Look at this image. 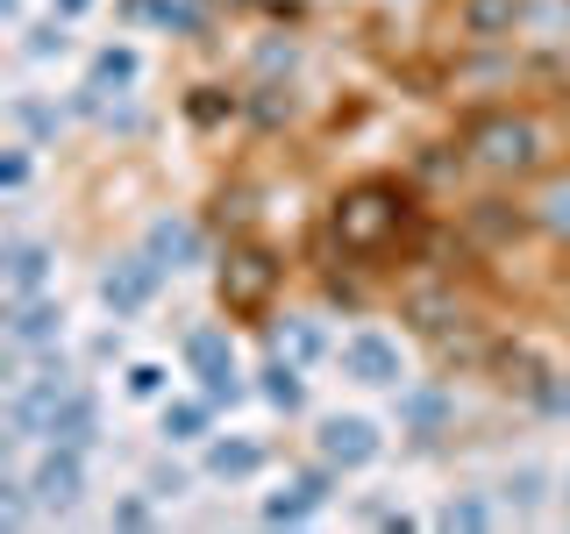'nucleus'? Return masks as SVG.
<instances>
[{"mask_svg":"<svg viewBox=\"0 0 570 534\" xmlns=\"http://www.w3.org/2000/svg\"><path fill=\"white\" fill-rule=\"evenodd\" d=\"M414 236H421V207L400 178H364V186H350L343 200L328 207V243L343 249L350 264H379Z\"/></svg>","mask_w":570,"mask_h":534,"instance_id":"f257e3e1","label":"nucleus"},{"mask_svg":"<svg viewBox=\"0 0 570 534\" xmlns=\"http://www.w3.org/2000/svg\"><path fill=\"white\" fill-rule=\"evenodd\" d=\"M463 150H471L485 171H499V178H528V171L549 165L542 121L513 115V107H492V115H471V121H463Z\"/></svg>","mask_w":570,"mask_h":534,"instance_id":"f03ea898","label":"nucleus"},{"mask_svg":"<svg viewBox=\"0 0 570 534\" xmlns=\"http://www.w3.org/2000/svg\"><path fill=\"white\" fill-rule=\"evenodd\" d=\"M278 278H285V264L264 243H228L222 271H214V293H222V307L236 320H257L278 299Z\"/></svg>","mask_w":570,"mask_h":534,"instance_id":"7ed1b4c3","label":"nucleus"},{"mask_svg":"<svg viewBox=\"0 0 570 534\" xmlns=\"http://www.w3.org/2000/svg\"><path fill=\"white\" fill-rule=\"evenodd\" d=\"M71 385L79 378H71L65 356H43L36 370H22L8 392V442H43V427H50V414H58V399Z\"/></svg>","mask_w":570,"mask_h":534,"instance_id":"20e7f679","label":"nucleus"},{"mask_svg":"<svg viewBox=\"0 0 570 534\" xmlns=\"http://www.w3.org/2000/svg\"><path fill=\"white\" fill-rule=\"evenodd\" d=\"M186 364H193V378L207 385L214 406L243 399V370H236V343H228V328H186Z\"/></svg>","mask_w":570,"mask_h":534,"instance_id":"39448f33","label":"nucleus"},{"mask_svg":"<svg viewBox=\"0 0 570 534\" xmlns=\"http://www.w3.org/2000/svg\"><path fill=\"white\" fill-rule=\"evenodd\" d=\"M29 492H36V513H71L86 492V449H65V442H43L29 471Z\"/></svg>","mask_w":570,"mask_h":534,"instance_id":"423d86ee","label":"nucleus"},{"mask_svg":"<svg viewBox=\"0 0 570 534\" xmlns=\"http://www.w3.org/2000/svg\"><path fill=\"white\" fill-rule=\"evenodd\" d=\"M157 285H165V264H157L150 249H136V257H121V264L100 271V307L115 320H129V314H142L157 299Z\"/></svg>","mask_w":570,"mask_h":534,"instance_id":"0eeeda50","label":"nucleus"},{"mask_svg":"<svg viewBox=\"0 0 570 534\" xmlns=\"http://www.w3.org/2000/svg\"><path fill=\"white\" fill-rule=\"evenodd\" d=\"M335 364H343V378H356V385H406V356H400V343H392V335H379V328L343 335Z\"/></svg>","mask_w":570,"mask_h":534,"instance_id":"6e6552de","label":"nucleus"},{"mask_svg":"<svg viewBox=\"0 0 570 534\" xmlns=\"http://www.w3.org/2000/svg\"><path fill=\"white\" fill-rule=\"evenodd\" d=\"M65 335V307L50 293H29V299H8V356L22 364V356L50 349Z\"/></svg>","mask_w":570,"mask_h":534,"instance_id":"1a4fd4ad","label":"nucleus"},{"mask_svg":"<svg viewBox=\"0 0 570 534\" xmlns=\"http://www.w3.org/2000/svg\"><path fill=\"white\" fill-rule=\"evenodd\" d=\"M385 449V435H379V421H364V414H335V421H321V456L335 463V471H371Z\"/></svg>","mask_w":570,"mask_h":534,"instance_id":"9d476101","label":"nucleus"},{"mask_svg":"<svg viewBox=\"0 0 570 534\" xmlns=\"http://www.w3.org/2000/svg\"><path fill=\"white\" fill-rule=\"evenodd\" d=\"M0 271H8V299H29V293H50V271H58V257H50V243L8 236V249H0Z\"/></svg>","mask_w":570,"mask_h":534,"instance_id":"9b49d317","label":"nucleus"},{"mask_svg":"<svg viewBox=\"0 0 570 534\" xmlns=\"http://www.w3.org/2000/svg\"><path fill=\"white\" fill-rule=\"evenodd\" d=\"M43 442H65V449H94L100 442V399L86 385H71L65 399H58V414H50L43 427Z\"/></svg>","mask_w":570,"mask_h":534,"instance_id":"f8f14e48","label":"nucleus"},{"mask_svg":"<svg viewBox=\"0 0 570 534\" xmlns=\"http://www.w3.org/2000/svg\"><path fill=\"white\" fill-rule=\"evenodd\" d=\"M485 364H492V378L507 385V392H521V399H542V385H549V364H542V356H534L528 343H499V349L485 356Z\"/></svg>","mask_w":570,"mask_h":534,"instance_id":"ddd939ff","label":"nucleus"},{"mask_svg":"<svg viewBox=\"0 0 570 534\" xmlns=\"http://www.w3.org/2000/svg\"><path fill=\"white\" fill-rule=\"evenodd\" d=\"M142 249H150L165 271H193V264H200V228L165 214V221H150V243H142Z\"/></svg>","mask_w":570,"mask_h":534,"instance_id":"4468645a","label":"nucleus"},{"mask_svg":"<svg viewBox=\"0 0 570 534\" xmlns=\"http://www.w3.org/2000/svg\"><path fill=\"white\" fill-rule=\"evenodd\" d=\"M463 36H478V43H492V36H513L521 29V0H463Z\"/></svg>","mask_w":570,"mask_h":534,"instance_id":"2eb2a0df","label":"nucleus"},{"mask_svg":"<svg viewBox=\"0 0 570 534\" xmlns=\"http://www.w3.org/2000/svg\"><path fill=\"white\" fill-rule=\"evenodd\" d=\"M406 320H414L421 335H450V320H463V314H456V293H442V285L406 293Z\"/></svg>","mask_w":570,"mask_h":534,"instance_id":"dca6fc26","label":"nucleus"},{"mask_svg":"<svg viewBox=\"0 0 570 534\" xmlns=\"http://www.w3.org/2000/svg\"><path fill=\"white\" fill-rule=\"evenodd\" d=\"M400 421L414 427V435H435V427L450 421V392H442V385H414V392H400Z\"/></svg>","mask_w":570,"mask_h":534,"instance_id":"f3484780","label":"nucleus"},{"mask_svg":"<svg viewBox=\"0 0 570 534\" xmlns=\"http://www.w3.org/2000/svg\"><path fill=\"white\" fill-rule=\"evenodd\" d=\"M207 471L214 477H257L264 471V442H249V435L214 442V449H207Z\"/></svg>","mask_w":570,"mask_h":534,"instance_id":"a211bd4d","label":"nucleus"},{"mask_svg":"<svg viewBox=\"0 0 570 534\" xmlns=\"http://www.w3.org/2000/svg\"><path fill=\"white\" fill-rule=\"evenodd\" d=\"M8 121H14L29 142H58V129H65V115H58L50 100H36V93H14V100H8Z\"/></svg>","mask_w":570,"mask_h":534,"instance_id":"6ab92c4d","label":"nucleus"},{"mask_svg":"<svg viewBox=\"0 0 570 534\" xmlns=\"http://www.w3.org/2000/svg\"><path fill=\"white\" fill-rule=\"evenodd\" d=\"M264 399L278 406V414H299V406H307V385H299V364L293 356H272V364H264Z\"/></svg>","mask_w":570,"mask_h":534,"instance_id":"aec40b11","label":"nucleus"},{"mask_svg":"<svg viewBox=\"0 0 570 534\" xmlns=\"http://www.w3.org/2000/svg\"><path fill=\"white\" fill-rule=\"evenodd\" d=\"M278 349L293 356V364H314V356H328V335H321L307 314H285L278 320Z\"/></svg>","mask_w":570,"mask_h":534,"instance_id":"412c9836","label":"nucleus"},{"mask_svg":"<svg viewBox=\"0 0 570 534\" xmlns=\"http://www.w3.org/2000/svg\"><path fill=\"white\" fill-rule=\"evenodd\" d=\"M65 50H71V22H65V14H50V22L22 29V58H29V65H50V58H65Z\"/></svg>","mask_w":570,"mask_h":534,"instance_id":"4be33fe9","label":"nucleus"},{"mask_svg":"<svg viewBox=\"0 0 570 534\" xmlns=\"http://www.w3.org/2000/svg\"><path fill=\"white\" fill-rule=\"evenodd\" d=\"M165 442H207V399H165Z\"/></svg>","mask_w":570,"mask_h":534,"instance_id":"5701e85b","label":"nucleus"},{"mask_svg":"<svg viewBox=\"0 0 570 534\" xmlns=\"http://www.w3.org/2000/svg\"><path fill=\"white\" fill-rule=\"evenodd\" d=\"M521 228H528V214H507V200L471 207V236H485V243H507V236H521Z\"/></svg>","mask_w":570,"mask_h":534,"instance_id":"b1692460","label":"nucleus"},{"mask_svg":"<svg viewBox=\"0 0 570 534\" xmlns=\"http://www.w3.org/2000/svg\"><path fill=\"white\" fill-rule=\"evenodd\" d=\"M314 506H321V498H314V492H307V485H299V477H293V492L264 498V521H272V527H299V521H307Z\"/></svg>","mask_w":570,"mask_h":534,"instance_id":"393cba45","label":"nucleus"},{"mask_svg":"<svg viewBox=\"0 0 570 534\" xmlns=\"http://www.w3.org/2000/svg\"><path fill=\"white\" fill-rule=\"evenodd\" d=\"M136 71H142V58H136L129 43H107L100 58H94V79L100 86H136Z\"/></svg>","mask_w":570,"mask_h":534,"instance_id":"a878e982","label":"nucleus"},{"mask_svg":"<svg viewBox=\"0 0 570 534\" xmlns=\"http://www.w3.org/2000/svg\"><path fill=\"white\" fill-rule=\"evenodd\" d=\"M29 178H36V157H29V142L0 150V192H8V200H22V192H29Z\"/></svg>","mask_w":570,"mask_h":534,"instance_id":"bb28decb","label":"nucleus"},{"mask_svg":"<svg viewBox=\"0 0 570 534\" xmlns=\"http://www.w3.org/2000/svg\"><path fill=\"white\" fill-rule=\"evenodd\" d=\"M186 115L200 121V129H222V121L236 115V93H222V86H200V93L186 100Z\"/></svg>","mask_w":570,"mask_h":534,"instance_id":"cd10ccee","label":"nucleus"},{"mask_svg":"<svg viewBox=\"0 0 570 534\" xmlns=\"http://www.w3.org/2000/svg\"><path fill=\"white\" fill-rule=\"evenodd\" d=\"M435 527H463V534H471V527H492V506H485V498H450V506H442L435 513Z\"/></svg>","mask_w":570,"mask_h":534,"instance_id":"c85d7f7f","label":"nucleus"},{"mask_svg":"<svg viewBox=\"0 0 570 534\" xmlns=\"http://www.w3.org/2000/svg\"><path fill=\"white\" fill-rule=\"evenodd\" d=\"M165 385H171L165 364H129V392H136V399H165Z\"/></svg>","mask_w":570,"mask_h":534,"instance_id":"c756f323","label":"nucleus"},{"mask_svg":"<svg viewBox=\"0 0 570 534\" xmlns=\"http://www.w3.org/2000/svg\"><path fill=\"white\" fill-rule=\"evenodd\" d=\"M150 498H115V527H157V506H150Z\"/></svg>","mask_w":570,"mask_h":534,"instance_id":"7c9ffc66","label":"nucleus"},{"mask_svg":"<svg viewBox=\"0 0 570 534\" xmlns=\"http://www.w3.org/2000/svg\"><path fill=\"white\" fill-rule=\"evenodd\" d=\"M542 414H570V370H549V385H542Z\"/></svg>","mask_w":570,"mask_h":534,"instance_id":"2f4dec72","label":"nucleus"},{"mask_svg":"<svg viewBox=\"0 0 570 534\" xmlns=\"http://www.w3.org/2000/svg\"><path fill=\"white\" fill-rule=\"evenodd\" d=\"M542 228H557V236H570V192H549V200H542Z\"/></svg>","mask_w":570,"mask_h":534,"instance_id":"473e14b6","label":"nucleus"},{"mask_svg":"<svg viewBox=\"0 0 570 534\" xmlns=\"http://www.w3.org/2000/svg\"><path fill=\"white\" fill-rule=\"evenodd\" d=\"M507 498H513V506H534V498H542V471H521L507 485Z\"/></svg>","mask_w":570,"mask_h":534,"instance_id":"72a5a7b5","label":"nucleus"},{"mask_svg":"<svg viewBox=\"0 0 570 534\" xmlns=\"http://www.w3.org/2000/svg\"><path fill=\"white\" fill-rule=\"evenodd\" d=\"M150 492H157V498H171V492H186V471H165V463H157V471H150Z\"/></svg>","mask_w":570,"mask_h":534,"instance_id":"f704fd0d","label":"nucleus"},{"mask_svg":"<svg viewBox=\"0 0 570 534\" xmlns=\"http://www.w3.org/2000/svg\"><path fill=\"white\" fill-rule=\"evenodd\" d=\"M278 115H293V100H278V86H264V100H257V121H278Z\"/></svg>","mask_w":570,"mask_h":534,"instance_id":"c9c22d12","label":"nucleus"},{"mask_svg":"<svg viewBox=\"0 0 570 534\" xmlns=\"http://www.w3.org/2000/svg\"><path fill=\"white\" fill-rule=\"evenodd\" d=\"M50 14H65V22H79V14H94V0H50Z\"/></svg>","mask_w":570,"mask_h":534,"instance_id":"e433bc0d","label":"nucleus"},{"mask_svg":"<svg viewBox=\"0 0 570 534\" xmlns=\"http://www.w3.org/2000/svg\"><path fill=\"white\" fill-rule=\"evenodd\" d=\"M563 506H570V492H563Z\"/></svg>","mask_w":570,"mask_h":534,"instance_id":"4c0bfd02","label":"nucleus"}]
</instances>
